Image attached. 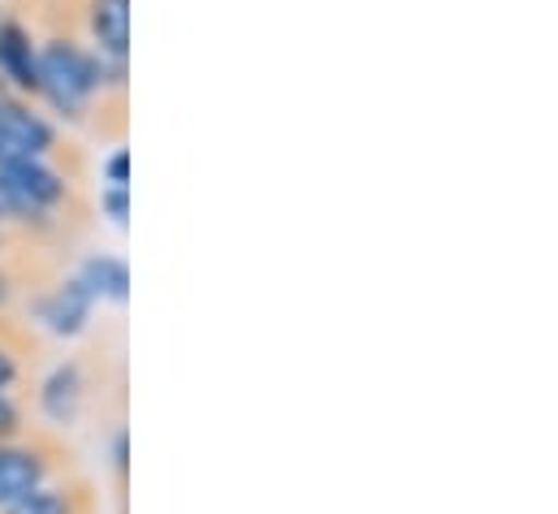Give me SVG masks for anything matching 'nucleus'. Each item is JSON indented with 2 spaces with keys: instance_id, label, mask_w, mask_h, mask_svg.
I'll return each instance as SVG.
<instances>
[{
  "instance_id": "obj_1",
  "label": "nucleus",
  "mask_w": 558,
  "mask_h": 514,
  "mask_svg": "<svg viewBox=\"0 0 558 514\" xmlns=\"http://www.w3.org/2000/svg\"><path fill=\"white\" fill-rule=\"evenodd\" d=\"M70 472H78V454L65 441V432L35 424L31 432L0 441V511H9L13 502L35 493L39 485L70 476Z\"/></svg>"
},
{
  "instance_id": "obj_2",
  "label": "nucleus",
  "mask_w": 558,
  "mask_h": 514,
  "mask_svg": "<svg viewBox=\"0 0 558 514\" xmlns=\"http://www.w3.org/2000/svg\"><path fill=\"white\" fill-rule=\"evenodd\" d=\"M48 30L61 39L92 35L96 52L109 61L131 57V0H48Z\"/></svg>"
},
{
  "instance_id": "obj_3",
  "label": "nucleus",
  "mask_w": 558,
  "mask_h": 514,
  "mask_svg": "<svg viewBox=\"0 0 558 514\" xmlns=\"http://www.w3.org/2000/svg\"><path fill=\"white\" fill-rule=\"evenodd\" d=\"M96 402V368L87 355H70L61 364H52L39 381H35V393H31V411L44 428L52 432H65L74 428Z\"/></svg>"
},
{
  "instance_id": "obj_4",
  "label": "nucleus",
  "mask_w": 558,
  "mask_h": 514,
  "mask_svg": "<svg viewBox=\"0 0 558 514\" xmlns=\"http://www.w3.org/2000/svg\"><path fill=\"white\" fill-rule=\"evenodd\" d=\"M0 134L9 138V147L17 156H35V160H44V164H52L70 178L83 173V151L70 138H61V130L44 122L26 100L4 96V91H0Z\"/></svg>"
},
{
  "instance_id": "obj_5",
  "label": "nucleus",
  "mask_w": 558,
  "mask_h": 514,
  "mask_svg": "<svg viewBox=\"0 0 558 514\" xmlns=\"http://www.w3.org/2000/svg\"><path fill=\"white\" fill-rule=\"evenodd\" d=\"M92 311H96V298L83 290V281L74 272H61L57 281H48L31 303H26V320L52 338H83L87 325H92Z\"/></svg>"
},
{
  "instance_id": "obj_6",
  "label": "nucleus",
  "mask_w": 558,
  "mask_h": 514,
  "mask_svg": "<svg viewBox=\"0 0 558 514\" xmlns=\"http://www.w3.org/2000/svg\"><path fill=\"white\" fill-rule=\"evenodd\" d=\"M39 364H44L39 329L17 311L0 316V393H31L26 386L39 381Z\"/></svg>"
},
{
  "instance_id": "obj_7",
  "label": "nucleus",
  "mask_w": 558,
  "mask_h": 514,
  "mask_svg": "<svg viewBox=\"0 0 558 514\" xmlns=\"http://www.w3.org/2000/svg\"><path fill=\"white\" fill-rule=\"evenodd\" d=\"M57 247H22L0 256V316L17 311V303L26 307L48 281L61 277V264L52 256Z\"/></svg>"
},
{
  "instance_id": "obj_8",
  "label": "nucleus",
  "mask_w": 558,
  "mask_h": 514,
  "mask_svg": "<svg viewBox=\"0 0 558 514\" xmlns=\"http://www.w3.org/2000/svg\"><path fill=\"white\" fill-rule=\"evenodd\" d=\"M0 514H100V498L83 472H70V476L39 485L35 493H26L22 502H13Z\"/></svg>"
},
{
  "instance_id": "obj_9",
  "label": "nucleus",
  "mask_w": 558,
  "mask_h": 514,
  "mask_svg": "<svg viewBox=\"0 0 558 514\" xmlns=\"http://www.w3.org/2000/svg\"><path fill=\"white\" fill-rule=\"evenodd\" d=\"M0 74L17 83V91L39 96V44L17 17H0Z\"/></svg>"
},
{
  "instance_id": "obj_10",
  "label": "nucleus",
  "mask_w": 558,
  "mask_h": 514,
  "mask_svg": "<svg viewBox=\"0 0 558 514\" xmlns=\"http://www.w3.org/2000/svg\"><path fill=\"white\" fill-rule=\"evenodd\" d=\"M74 277L83 281V290H87L96 303H118V307H122L126 294H131V268H126V259L109 256V252L78 259Z\"/></svg>"
},
{
  "instance_id": "obj_11",
  "label": "nucleus",
  "mask_w": 558,
  "mask_h": 514,
  "mask_svg": "<svg viewBox=\"0 0 558 514\" xmlns=\"http://www.w3.org/2000/svg\"><path fill=\"white\" fill-rule=\"evenodd\" d=\"M39 419L31 411V393H0V441H13L31 432Z\"/></svg>"
},
{
  "instance_id": "obj_12",
  "label": "nucleus",
  "mask_w": 558,
  "mask_h": 514,
  "mask_svg": "<svg viewBox=\"0 0 558 514\" xmlns=\"http://www.w3.org/2000/svg\"><path fill=\"white\" fill-rule=\"evenodd\" d=\"M109 467H113V485H118V502L126 506V480H131V432L118 424L109 437Z\"/></svg>"
},
{
  "instance_id": "obj_13",
  "label": "nucleus",
  "mask_w": 558,
  "mask_h": 514,
  "mask_svg": "<svg viewBox=\"0 0 558 514\" xmlns=\"http://www.w3.org/2000/svg\"><path fill=\"white\" fill-rule=\"evenodd\" d=\"M100 212H105L113 225H126V217H131V195H126V186H100Z\"/></svg>"
},
{
  "instance_id": "obj_14",
  "label": "nucleus",
  "mask_w": 558,
  "mask_h": 514,
  "mask_svg": "<svg viewBox=\"0 0 558 514\" xmlns=\"http://www.w3.org/2000/svg\"><path fill=\"white\" fill-rule=\"evenodd\" d=\"M126 173H131V156H126V147H118V151L105 160V182H109V186H126Z\"/></svg>"
},
{
  "instance_id": "obj_15",
  "label": "nucleus",
  "mask_w": 558,
  "mask_h": 514,
  "mask_svg": "<svg viewBox=\"0 0 558 514\" xmlns=\"http://www.w3.org/2000/svg\"><path fill=\"white\" fill-rule=\"evenodd\" d=\"M13 156H17V151H13V147H9V138L0 134V164H4V160H13Z\"/></svg>"
}]
</instances>
